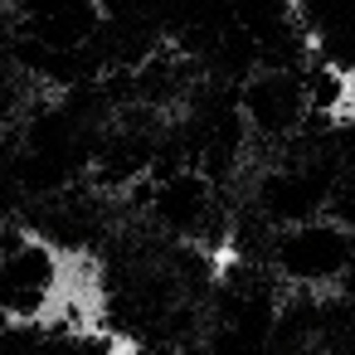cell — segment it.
Masks as SVG:
<instances>
[{"instance_id": "cell-1", "label": "cell", "mask_w": 355, "mask_h": 355, "mask_svg": "<svg viewBox=\"0 0 355 355\" xmlns=\"http://www.w3.org/2000/svg\"><path fill=\"white\" fill-rule=\"evenodd\" d=\"M355 258V234L331 219L321 224L316 214L311 219H297L282 239H277V268L292 287H321V282H340L345 263Z\"/></svg>"}, {"instance_id": "cell-2", "label": "cell", "mask_w": 355, "mask_h": 355, "mask_svg": "<svg viewBox=\"0 0 355 355\" xmlns=\"http://www.w3.org/2000/svg\"><path fill=\"white\" fill-rule=\"evenodd\" d=\"M306 83L297 78V73H268V78H253L248 88H243V98H239V117L243 122H253L258 132H268V137H282V132H292L302 117H306Z\"/></svg>"}]
</instances>
